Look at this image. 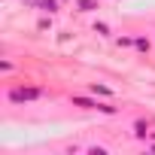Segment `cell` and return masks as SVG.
<instances>
[{
	"label": "cell",
	"mask_w": 155,
	"mask_h": 155,
	"mask_svg": "<svg viewBox=\"0 0 155 155\" xmlns=\"http://www.w3.org/2000/svg\"><path fill=\"white\" fill-rule=\"evenodd\" d=\"M79 6L82 9H94V0H79Z\"/></svg>",
	"instance_id": "cell-5"
},
{
	"label": "cell",
	"mask_w": 155,
	"mask_h": 155,
	"mask_svg": "<svg viewBox=\"0 0 155 155\" xmlns=\"http://www.w3.org/2000/svg\"><path fill=\"white\" fill-rule=\"evenodd\" d=\"M134 134H137V137H146V134H149V125H146V122H137V125H134Z\"/></svg>",
	"instance_id": "cell-3"
},
{
	"label": "cell",
	"mask_w": 155,
	"mask_h": 155,
	"mask_svg": "<svg viewBox=\"0 0 155 155\" xmlns=\"http://www.w3.org/2000/svg\"><path fill=\"white\" fill-rule=\"evenodd\" d=\"M40 9H46V12H55V0H40Z\"/></svg>",
	"instance_id": "cell-4"
},
{
	"label": "cell",
	"mask_w": 155,
	"mask_h": 155,
	"mask_svg": "<svg viewBox=\"0 0 155 155\" xmlns=\"http://www.w3.org/2000/svg\"><path fill=\"white\" fill-rule=\"evenodd\" d=\"M9 97L12 101H37V97H43V91L40 88H12Z\"/></svg>",
	"instance_id": "cell-1"
},
{
	"label": "cell",
	"mask_w": 155,
	"mask_h": 155,
	"mask_svg": "<svg viewBox=\"0 0 155 155\" xmlns=\"http://www.w3.org/2000/svg\"><path fill=\"white\" fill-rule=\"evenodd\" d=\"M91 91H94V94H104V97H113V88H107V85H97V82L91 85Z\"/></svg>",
	"instance_id": "cell-2"
}]
</instances>
